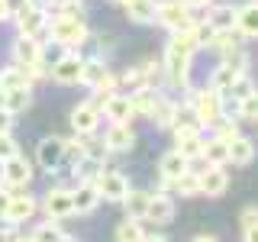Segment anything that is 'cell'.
Returning <instances> with one entry per match:
<instances>
[{"instance_id": "cell-1", "label": "cell", "mask_w": 258, "mask_h": 242, "mask_svg": "<svg viewBox=\"0 0 258 242\" xmlns=\"http://www.w3.org/2000/svg\"><path fill=\"white\" fill-rule=\"evenodd\" d=\"M45 36H48V42H58L68 52H78L91 39V26H87V20L78 10H68V13H58V16H48Z\"/></svg>"}, {"instance_id": "cell-2", "label": "cell", "mask_w": 258, "mask_h": 242, "mask_svg": "<svg viewBox=\"0 0 258 242\" xmlns=\"http://www.w3.org/2000/svg\"><path fill=\"white\" fill-rule=\"evenodd\" d=\"M184 103L190 107L200 129H210V123H216V119L223 116L220 113V94H216L213 87H194L190 84L187 91H184Z\"/></svg>"}, {"instance_id": "cell-3", "label": "cell", "mask_w": 258, "mask_h": 242, "mask_svg": "<svg viewBox=\"0 0 258 242\" xmlns=\"http://www.w3.org/2000/svg\"><path fill=\"white\" fill-rule=\"evenodd\" d=\"M190 171L197 174V188L204 197H223L229 191V171H226V165H207L204 158H194Z\"/></svg>"}, {"instance_id": "cell-4", "label": "cell", "mask_w": 258, "mask_h": 242, "mask_svg": "<svg viewBox=\"0 0 258 242\" xmlns=\"http://www.w3.org/2000/svg\"><path fill=\"white\" fill-rule=\"evenodd\" d=\"M152 23H158L161 29L174 32V29H184L194 23V10L181 4V0H155V16H152Z\"/></svg>"}, {"instance_id": "cell-5", "label": "cell", "mask_w": 258, "mask_h": 242, "mask_svg": "<svg viewBox=\"0 0 258 242\" xmlns=\"http://www.w3.org/2000/svg\"><path fill=\"white\" fill-rule=\"evenodd\" d=\"M84 58H87V55H81V52H64L58 62L48 65V81H55V84H61V87L81 84V68H84Z\"/></svg>"}, {"instance_id": "cell-6", "label": "cell", "mask_w": 258, "mask_h": 242, "mask_svg": "<svg viewBox=\"0 0 258 242\" xmlns=\"http://www.w3.org/2000/svg\"><path fill=\"white\" fill-rule=\"evenodd\" d=\"M68 123L75 129V136H94L97 129H100L103 116H100V107H97L94 100H84V103H75L68 113Z\"/></svg>"}, {"instance_id": "cell-7", "label": "cell", "mask_w": 258, "mask_h": 242, "mask_svg": "<svg viewBox=\"0 0 258 242\" xmlns=\"http://www.w3.org/2000/svg\"><path fill=\"white\" fill-rule=\"evenodd\" d=\"M97 107H100V116L107 119V123H133V119H136L133 100H129L126 91H113V94H107L103 100H97Z\"/></svg>"}, {"instance_id": "cell-8", "label": "cell", "mask_w": 258, "mask_h": 242, "mask_svg": "<svg viewBox=\"0 0 258 242\" xmlns=\"http://www.w3.org/2000/svg\"><path fill=\"white\" fill-rule=\"evenodd\" d=\"M42 45L45 42L39 36H23V32H16V39L10 42V62L23 65V68L39 65V62H42Z\"/></svg>"}, {"instance_id": "cell-9", "label": "cell", "mask_w": 258, "mask_h": 242, "mask_svg": "<svg viewBox=\"0 0 258 242\" xmlns=\"http://www.w3.org/2000/svg\"><path fill=\"white\" fill-rule=\"evenodd\" d=\"M94 184H97V191H100V200H107V204H119L129 191V177L123 171H116V168H103Z\"/></svg>"}, {"instance_id": "cell-10", "label": "cell", "mask_w": 258, "mask_h": 242, "mask_svg": "<svg viewBox=\"0 0 258 242\" xmlns=\"http://www.w3.org/2000/svg\"><path fill=\"white\" fill-rule=\"evenodd\" d=\"M39 207H42V213L48 220H68V216H75V210H71V188H48L42 194V200H39Z\"/></svg>"}, {"instance_id": "cell-11", "label": "cell", "mask_w": 258, "mask_h": 242, "mask_svg": "<svg viewBox=\"0 0 258 242\" xmlns=\"http://www.w3.org/2000/svg\"><path fill=\"white\" fill-rule=\"evenodd\" d=\"M32 174H36V168H32V161H26L23 155H13L4 161V188L10 191H26L32 184Z\"/></svg>"}, {"instance_id": "cell-12", "label": "cell", "mask_w": 258, "mask_h": 242, "mask_svg": "<svg viewBox=\"0 0 258 242\" xmlns=\"http://www.w3.org/2000/svg\"><path fill=\"white\" fill-rule=\"evenodd\" d=\"M177 213V204H174V194L168 191H155L149 197V207H145V220L152 226H168Z\"/></svg>"}, {"instance_id": "cell-13", "label": "cell", "mask_w": 258, "mask_h": 242, "mask_svg": "<svg viewBox=\"0 0 258 242\" xmlns=\"http://www.w3.org/2000/svg\"><path fill=\"white\" fill-rule=\"evenodd\" d=\"M36 213H39V200L32 197L29 191H13V197H10V207H7V213L0 216V220H7L10 226H20V223L32 220Z\"/></svg>"}, {"instance_id": "cell-14", "label": "cell", "mask_w": 258, "mask_h": 242, "mask_svg": "<svg viewBox=\"0 0 258 242\" xmlns=\"http://www.w3.org/2000/svg\"><path fill=\"white\" fill-rule=\"evenodd\" d=\"M100 139L110 155H123V152H129L136 145V129H133V123H107Z\"/></svg>"}, {"instance_id": "cell-15", "label": "cell", "mask_w": 258, "mask_h": 242, "mask_svg": "<svg viewBox=\"0 0 258 242\" xmlns=\"http://www.w3.org/2000/svg\"><path fill=\"white\" fill-rule=\"evenodd\" d=\"M61 152H64V136H45L36 145V161L48 174H58L61 171Z\"/></svg>"}, {"instance_id": "cell-16", "label": "cell", "mask_w": 258, "mask_h": 242, "mask_svg": "<svg viewBox=\"0 0 258 242\" xmlns=\"http://www.w3.org/2000/svg\"><path fill=\"white\" fill-rule=\"evenodd\" d=\"M97 207H100L97 184L94 181H75V188H71V210H75V216H91Z\"/></svg>"}, {"instance_id": "cell-17", "label": "cell", "mask_w": 258, "mask_h": 242, "mask_svg": "<svg viewBox=\"0 0 258 242\" xmlns=\"http://www.w3.org/2000/svg\"><path fill=\"white\" fill-rule=\"evenodd\" d=\"M171 133H174L171 149H177L187 161L200 158V149H204V129L200 126H177V129H171Z\"/></svg>"}, {"instance_id": "cell-18", "label": "cell", "mask_w": 258, "mask_h": 242, "mask_svg": "<svg viewBox=\"0 0 258 242\" xmlns=\"http://www.w3.org/2000/svg\"><path fill=\"white\" fill-rule=\"evenodd\" d=\"M184 171H190V161L184 158L177 149H168L165 155L158 158V177H161V191H168V184H171L174 177H181Z\"/></svg>"}, {"instance_id": "cell-19", "label": "cell", "mask_w": 258, "mask_h": 242, "mask_svg": "<svg viewBox=\"0 0 258 242\" xmlns=\"http://www.w3.org/2000/svg\"><path fill=\"white\" fill-rule=\"evenodd\" d=\"M226 152H229V165H239V168L252 165V161H255V142H252V136H245V133L232 136V139L226 142Z\"/></svg>"}, {"instance_id": "cell-20", "label": "cell", "mask_w": 258, "mask_h": 242, "mask_svg": "<svg viewBox=\"0 0 258 242\" xmlns=\"http://www.w3.org/2000/svg\"><path fill=\"white\" fill-rule=\"evenodd\" d=\"M200 13H204V23L210 29H216V32L236 26V7L232 4H210L207 10H200Z\"/></svg>"}, {"instance_id": "cell-21", "label": "cell", "mask_w": 258, "mask_h": 242, "mask_svg": "<svg viewBox=\"0 0 258 242\" xmlns=\"http://www.w3.org/2000/svg\"><path fill=\"white\" fill-rule=\"evenodd\" d=\"M236 29L245 39L258 36V4H255V0H245V4L236 7Z\"/></svg>"}, {"instance_id": "cell-22", "label": "cell", "mask_w": 258, "mask_h": 242, "mask_svg": "<svg viewBox=\"0 0 258 242\" xmlns=\"http://www.w3.org/2000/svg\"><path fill=\"white\" fill-rule=\"evenodd\" d=\"M149 197L152 191H142V188H129L126 197L119 200L126 210V220H145V207H149Z\"/></svg>"}, {"instance_id": "cell-23", "label": "cell", "mask_w": 258, "mask_h": 242, "mask_svg": "<svg viewBox=\"0 0 258 242\" xmlns=\"http://www.w3.org/2000/svg\"><path fill=\"white\" fill-rule=\"evenodd\" d=\"M174 113H177V100L174 97H165V94H158V100H155V110H152V123H155V129H171L174 126Z\"/></svg>"}, {"instance_id": "cell-24", "label": "cell", "mask_w": 258, "mask_h": 242, "mask_svg": "<svg viewBox=\"0 0 258 242\" xmlns=\"http://www.w3.org/2000/svg\"><path fill=\"white\" fill-rule=\"evenodd\" d=\"M123 10L129 16V23H136V26H149L152 16H155V0H126Z\"/></svg>"}, {"instance_id": "cell-25", "label": "cell", "mask_w": 258, "mask_h": 242, "mask_svg": "<svg viewBox=\"0 0 258 242\" xmlns=\"http://www.w3.org/2000/svg\"><path fill=\"white\" fill-rule=\"evenodd\" d=\"M158 94H161V91H155V87H139V91L129 94V100H133V113H136V116H145V119H149V116H152V110H155Z\"/></svg>"}, {"instance_id": "cell-26", "label": "cell", "mask_w": 258, "mask_h": 242, "mask_svg": "<svg viewBox=\"0 0 258 242\" xmlns=\"http://www.w3.org/2000/svg\"><path fill=\"white\" fill-rule=\"evenodd\" d=\"M4 107L10 110L13 116L26 113L32 107V87H13V91H4Z\"/></svg>"}, {"instance_id": "cell-27", "label": "cell", "mask_w": 258, "mask_h": 242, "mask_svg": "<svg viewBox=\"0 0 258 242\" xmlns=\"http://www.w3.org/2000/svg\"><path fill=\"white\" fill-rule=\"evenodd\" d=\"M0 87L4 91H13V87H32V81H29V75H26V68L23 65H4L0 68Z\"/></svg>"}, {"instance_id": "cell-28", "label": "cell", "mask_w": 258, "mask_h": 242, "mask_svg": "<svg viewBox=\"0 0 258 242\" xmlns=\"http://www.w3.org/2000/svg\"><path fill=\"white\" fill-rule=\"evenodd\" d=\"M200 158L207 165H229V152H226L223 139H213V136H204V149H200Z\"/></svg>"}, {"instance_id": "cell-29", "label": "cell", "mask_w": 258, "mask_h": 242, "mask_svg": "<svg viewBox=\"0 0 258 242\" xmlns=\"http://www.w3.org/2000/svg\"><path fill=\"white\" fill-rule=\"evenodd\" d=\"M107 62L103 58H84V68H81V84L87 87V91H94L97 84L103 81V75H107Z\"/></svg>"}, {"instance_id": "cell-30", "label": "cell", "mask_w": 258, "mask_h": 242, "mask_svg": "<svg viewBox=\"0 0 258 242\" xmlns=\"http://www.w3.org/2000/svg\"><path fill=\"white\" fill-rule=\"evenodd\" d=\"M29 236H32V242H61V239H64L61 220H48V216H45V220L39 223L36 229L29 232Z\"/></svg>"}, {"instance_id": "cell-31", "label": "cell", "mask_w": 258, "mask_h": 242, "mask_svg": "<svg viewBox=\"0 0 258 242\" xmlns=\"http://www.w3.org/2000/svg\"><path fill=\"white\" fill-rule=\"evenodd\" d=\"M142 236H145L142 220H119L116 229H113V239L116 242H142Z\"/></svg>"}, {"instance_id": "cell-32", "label": "cell", "mask_w": 258, "mask_h": 242, "mask_svg": "<svg viewBox=\"0 0 258 242\" xmlns=\"http://www.w3.org/2000/svg\"><path fill=\"white\" fill-rule=\"evenodd\" d=\"M68 171H71L75 181H97V174L103 171V165H100V161H94V158H84V155H81L75 165L68 168Z\"/></svg>"}, {"instance_id": "cell-33", "label": "cell", "mask_w": 258, "mask_h": 242, "mask_svg": "<svg viewBox=\"0 0 258 242\" xmlns=\"http://www.w3.org/2000/svg\"><path fill=\"white\" fill-rule=\"evenodd\" d=\"M168 191L174 194V197H197L200 188H197V174L194 171H184L181 177H174L171 184H168Z\"/></svg>"}, {"instance_id": "cell-34", "label": "cell", "mask_w": 258, "mask_h": 242, "mask_svg": "<svg viewBox=\"0 0 258 242\" xmlns=\"http://www.w3.org/2000/svg\"><path fill=\"white\" fill-rule=\"evenodd\" d=\"M142 78H145V87H155V91H161V87H165V65H161V58L142 62Z\"/></svg>"}, {"instance_id": "cell-35", "label": "cell", "mask_w": 258, "mask_h": 242, "mask_svg": "<svg viewBox=\"0 0 258 242\" xmlns=\"http://www.w3.org/2000/svg\"><path fill=\"white\" fill-rule=\"evenodd\" d=\"M78 139H81V152H84V158H94V161L103 165V158H107L110 152H107V145H103L100 136L94 133V136H78Z\"/></svg>"}, {"instance_id": "cell-36", "label": "cell", "mask_w": 258, "mask_h": 242, "mask_svg": "<svg viewBox=\"0 0 258 242\" xmlns=\"http://www.w3.org/2000/svg\"><path fill=\"white\" fill-rule=\"evenodd\" d=\"M242 129H239V119H229V116H220L216 123H210V136L213 139H223V142H229L232 136H239Z\"/></svg>"}, {"instance_id": "cell-37", "label": "cell", "mask_w": 258, "mask_h": 242, "mask_svg": "<svg viewBox=\"0 0 258 242\" xmlns=\"http://www.w3.org/2000/svg\"><path fill=\"white\" fill-rule=\"evenodd\" d=\"M116 81H119V87H123L126 94H133V91H139V87H145L142 65H136V68H126L123 75H116Z\"/></svg>"}, {"instance_id": "cell-38", "label": "cell", "mask_w": 258, "mask_h": 242, "mask_svg": "<svg viewBox=\"0 0 258 242\" xmlns=\"http://www.w3.org/2000/svg\"><path fill=\"white\" fill-rule=\"evenodd\" d=\"M239 123H258V94H248L239 100Z\"/></svg>"}, {"instance_id": "cell-39", "label": "cell", "mask_w": 258, "mask_h": 242, "mask_svg": "<svg viewBox=\"0 0 258 242\" xmlns=\"http://www.w3.org/2000/svg\"><path fill=\"white\" fill-rule=\"evenodd\" d=\"M20 155V142L13 139V133H0V161Z\"/></svg>"}, {"instance_id": "cell-40", "label": "cell", "mask_w": 258, "mask_h": 242, "mask_svg": "<svg viewBox=\"0 0 258 242\" xmlns=\"http://www.w3.org/2000/svg\"><path fill=\"white\" fill-rule=\"evenodd\" d=\"M223 94H229V97H236V100H242V97H248V94H255V87H252V78H239L236 84L229 87V91H223Z\"/></svg>"}, {"instance_id": "cell-41", "label": "cell", "mask_w": 258, "mask_h": 242, "mask_svg": "<svg viewBox=\"0 0 258 242\" xmlns=\"http://www.w3.org/2000/svg\"><path fill=\"white\" fill-rule=\"evenodd\" d=\"M13 123H16V116L7 107H0V133H13Z\"/></svg>"}, {"instance_id": "cell-42", "label": "cell", "mask_w": 258, "mask_h": 242, "mask_svg": "<svg viewBox=\"0 0 258 242\" xmlns=\"http://www.w3.org/2000/svg\"><path fill=\"white\" fill-rule=\"evenodd\" d=\"M252 226H258V210L245 207V210H242V229H252Z\"/></svg>"}, {"instance_id": "cell-43", "label": "cell", "mask_w": 258, "mask_h": 242, "mask_svg": "<svg viewBox=\"0 0 258 242\" xmlns=\"http://www.w3.org/2000/svg\"><path fill=\"white\" fill-rule=\"evenodd\" d=\"M187 10H194V13H200V10H207L210 4H216V0H181Z\"/></svg>"}, {"instance_id": "cell-44", "label": "cell", "mask_w": 258, "mask_h": 242, "mask_svg": "<svg viewBox=\"0 0 258 242\" xmlns=\"http://www.w3.org/2000/svg\"><path fill=\"white\" fill-rule=\"evenodd\" d=\"M10 197H13V191H10V188H4V184H0V216L7 213V207H10Z\"/></svg>"}, {"instance_id": "cell-45", "label": "cell", "mask_w": 258, "mask_h": 242, "mask_svg": "<svg viewBox=\"0 0 258 242\" xmlns=\"http://www.w3.org/2000/svg\"><path fill=\"white\" fill-rule=\"evenodd\" d=\"M242 242H258V226H252V229H242Z\"/></svg>"}, {"instance_id": "cell-46", "label": "cell", "mask_w": 258, "mask_h": 242, "mask_svg": "<svg viewBox=\"0 0 258 242\" xmlns=\"http://www.w3.org/2000/svg\"><path fill=\"white\" fill-rule=\"evenodd\" d=\"M190 242H220V239H216L213 232H197V236H194Z\"/></svg>"}, {"instance_id": "cell-47", "label": "cell", "mask_w": 258, "mask_h": 242, "mask_svg": "<svg viewBox=\"0 0 258 242\" xmlns=\"http://www.w3.org/2000/svg\"><path fill=\"white\" fill-rule=\"evenodd\" d=\"M142 242H168V236H161V232H145Z\"/></svg>"}, {"instance_id": "cell-48", "label": "cell", "mask_w": 258, "mask_h": 242, "mask_svg": "<svg viewBox=\"0 0 258 242\" xmlns=\"http://www.w3.org/2000/svg\"><path fill=\"white\" fill-rule=\"evenodd\" d=\"M4 20H10V4L0 0V23H4Z\"/></svg>"}, {"instance_id": "cell-49", "label": "cell", "mask_w": 258, "mask_h": 242, "mask_svg": "<svg viewBox=\"0 0 258 242\" xmlns=\"http://www.w3.org/2000/svg\"><path fill=\"white\" fill-rule=\"evenodd\" d=\"M7 242H32V236H29V232H26V236H20V232H13V236L7 239Z\"/></svg>"}, {"instance_id": "cell-50", "label": "cell", "mask_w": 258, "mask_h": 242, "mask_svg": "<svg viewBox=\"0 0 258 242\" xmlns=\"http://www.w3.org/2000/svg\"><path fill=\"white\" fill-rule=\"evenodd\" d=\"M61 242H78V239H75V236H68V232H64V239H61Z\"/></svg>"}, {"instance_id": "cell-51", "label": "cell", "mask_w": 258, "mask_h": 242, "mask_svg": "<svg viewBox=\"0 0 258 242\" xmlns=\"http://www.w3.org/2000/svg\"><path fill=\"white\" fill-rule=\"evenodd\" d=\"M0 181H4V161H0Z\"/></svg>"}, {"instance_id": "cell-52", "label": "cell", "mask_w": 258, "mask_h": 242, "mask_svg": "<svg viewBox=\"0 0 258 242\" xmlns=\"http://www.w3.org/2000/svg\"><path fill=\"white\" fill-rule=\"evenodd\" d=\"M113 4H116V7H123V4H126V0H113Z\"/></svg>"}, {"instance_id": "cell-53", "label": "cell", "mask_w": 258, "mask_h": 242, "mask_svg": "<svg viewBox=\"0 0 258 242\" xmlns=\"http://www.w3.org/2000/svg\"><path fill=\"white\" fill-rule=\"evenodd\" d=\"M64 4H81V0H64Z\"/></svg>"}]
</instances>
